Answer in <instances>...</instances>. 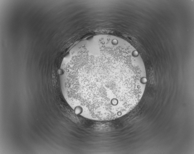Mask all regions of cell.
<instances>
[{
  "mask_svg": "<svg viewBox=\"0 0 194 154\" xmlns=\"http://www.w3.org/2000/svg\"><path fill=\"white\" fill-rule=\"evenodd\" d=\"M80 59L81 79L75 85L87 101L115 106L141 99L147 81L146 69L139 53L128 42L91 48Z\"/></svg>",
  "mask_w": 194,
  "mask_h": 154,
  "instance_id": "1",
  "label": "cell"
}]
</instances>
